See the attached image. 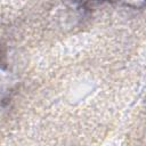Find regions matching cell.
Instances as JSON below:
<instances>
[{
	"instance_id": "cell-1",
	"label": "cell",
	"mask_w": 146,
	"mask_h": 146,
	"mask_svg": "<svg viewBox=\"0 0 146 146\" xmlns=\"http://www.w3.org/2000/svg\"><path fill=\"white\" fill-rule=\"evenodd\" d=\"M15 81L9 70L3 65L0 55V102H6L10 98L14 91Z\"/></svg>"
},
{
	"instance_id": "cell-2",
	"label": "cell",
	"mask_w": 146,
	"mask_h": 146,
	"mask_svg": "<svg viewBox=\"0 0 146 146\" xmlns=\"http://www.w3.org/2000/svg\"><path fill=\"white\" fill-rule=\"evenodd\" d=\"M127 7H131V8H140L144 6V1L145 0H115Z\"/></svg>"
}]
</instances>
